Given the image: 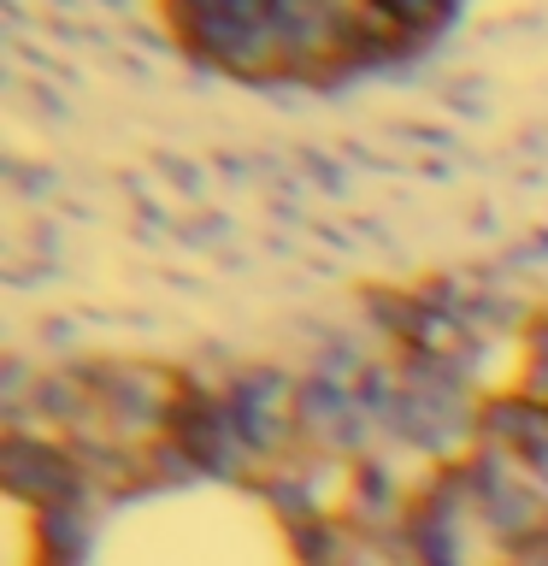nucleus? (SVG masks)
Here are the masks:
<instances>
[{"mask_svg":"<svg viewBox=\"0 0 548 566\" xmlns=\"http://www.w3.org/2000/svg\"><path fill=\"white\" fill-rule=\"evenodd\" d=\"M460 0H166L183 53L247 83H330L431 42Z\"/></svg>","mask_w":548,"mask_h":566,"instance_id":"1","label":"nucleus"}]
</instances>
